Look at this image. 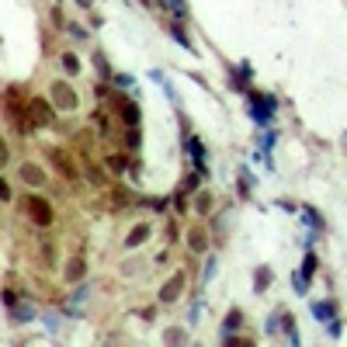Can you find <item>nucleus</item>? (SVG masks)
Listing matches in <instances>:
<instances>
[{
    "label": "nucleus",
    "instance_id": "obj_27",
    "mask_svg": "<svg viewBox=\"0 0 347 347\" xmlns=\"http://www.w3.org/2000/svg\"><path fill=\"white\" fill-rule=\"evenodd\" d=\"M94 63H97V70H101V77H108V63H104V56H97Z\"/></svg>",
    "mask_w": 347,
    "mask_h": 347
},
{
    "label": "nucleus",
    "instance_id": "obj_1",
    "mask_svg": "<svg viewBox=\"0 0 347 347\" xmlns=\"http://www.w3.org/2000/svg\"><path fill=\"white\" fill-rule=\"evenodd\" d=\"M28 215H32V222L42 226V229L52 226V208H49L46 198H38V194H35V198H28Z\"/></svg>",
    "mask_w": 347,
    "mask_h": 347
},
{
    "label": "nucleus",
    "instance_id": "obj_20",
    "mask_svg": "<svg viewBox=\"0 0 347 347\" xmlns=\"http://www.w3.org/2000/svg\"><path fill=\"white\" fill-rule=\"evenodd\" d=\"M285 333H288V340H292V344L299 340V333H295V319H292V316H285Z\"/></svg>",
    "mask_w": 347,
    "mask_h": 347
},
{
    "label": "nucleus",
    "instance_id": "obj_24",
    "mask_svg": "<svg viewBox=\"0 0 347 347\" xmlns=\"http://www.w3.org/2000/svg\"><path fill=\"white\" fill-rule=\"evenodd\" d=\"M0 202H11V188H7V181H0Z\"/></svg>",
    "mask_w": 347,
    "mask_h": 347
},
{
    "label": "nucleus",
    "instance_id": "obj_19",
    "mask_svg": "<svg viewBox=\"0 0 347 347\" xmlns=\"http://www.w3.org/2000/svg\"><path fill=\"white\" fill-rule=\"evenodd\" d=\"M163 4H167V7H170L174 14H177V17H184V14H188V7L181 4V0H163Z\"/></svg>",
    "mask_w": 347,
    "mask_h": 347
},
{
    "label": "nucleus",
    "instance_id": "obj_14",
    "mask_svg": "<svg viewBox=\"0 0 347 347\" xmlns=\"http://www.w3.org/2000/svg\"><path fill=\"white\" fill-rule=\"evenodd\" d=\"M240 323H243V316H240V309H233V313L226 316V333H233L236 327H240Z\"/></svg>",
    "mask_w": 347,
    "mask_h": 347
},
{
    "label": "nucleus",
    "instance_id": "obj_18",
    "mask_svg": "<svg viewBox=\"0 0 347 347\" xmlns=\"http://www.w3.org/2000/svg\"><path fill=\"white\" fill-rule=\"evenodd\" d=\"M313 268H316V253H306V264H302V278H306V281H309Z\"/></svg>",
    "mask_w": 347,
    "mask_h": 347
},
{
    "label": "nucleus",
    "instance_id": "obj_16",
    "mask_svg": "<svg viewBox=\"0 0 347 347\" xmlns=\"http://www.w3.org/2000/svg\"><path fill=\"white\" fill-rule=\"evenodd\" d=\"M170 35H174V38H177V42H181V46H184V49H194V46H191V38H188V35H184V32H181L177 25H170Z\"/></svg>",
    "mask_w": 347,
    "mask_h": 347
},
{
    "label": "nucleus",
    "instance_id": "obj_15",
    "mask_svg": "<svg viewBox=\"0 0 347 347\" xmlns=\"http://www.w3.org/2000/svg\"><path fill=\"white\" fill-rule=\"evenodd\" d=\"M268 281H271V271H268V268H257V292H264Z\"/></svg>",
    "mask_w": 347,
    "mask_h": 347
},
{
    "label": "nucleus",
    "instance_id": "obj_10",
    "mask_svg": "<svg viewBox=\"0 0 347 347\" xmlns=\"http://www.w3.org/2000/svg\"><path fill=\"white\" fill-rule=\"evenodd\" d=\"M52 160H56V167L63 170V177H70V181L77 177V170H73V163H70L66 157H63V153H52Z\"/></svg>",
    "mask_w": 347,
    "mask_h": 347
},
{
    "label": "nucleus",
    "instance_id": "obj_28",
    "mask_svg": "<svg viewBox=\"0 0 347 347\" xmlns=\"http://www.w3.org/2000/svg\"><path fill=\"white\" fill-rule=\"evenodd\" d=\"M14 316H17V319H32L35 313H32V309H14Z\"/></svg>",
    "mask_w": 347,
    "mask_h": 347
},
{
    "label": "nucleus",
    "instance_id": "obj_17",
    "mask_svg": "<svg viewBox=\"0 0 347 347\" xmlns=\"http://www.w3.org/2000/svg\"><path fill=\"white\" fill-rule=\"evenodd\" d=\"M108 170H111V174H122V170H125V157H108Z\"/></svg>",
    "mask_w": 347,
    "mask_h": 347
},
{
    "label": "nucleus",
    "instance_id": "obj_13",
    "mask_svg": "<svg viewBox=\"0 0 347 347\" xmlns=\"http://www.w3.org/2000/svg\"><path fill=\"white\" fill-rule=\"evenodd\" d=\"M188 149H191V157H194V167H202V157H205L202 142H198V139H191V142H188ZM202 170H205V167H202Z\"/></svg>",
    "mask_w": 347,
    "mask_h": 347
},
{
    "label": "nucleus",
    "instance_id": "obj_3",
    "mask_svg": "<svg viewBox=\"0 0 347 347\" xmlns=\"http://www.w3.org/2000/svg\"><path fill=\"white\" fill-rule=\"evenodd\" d=\"M250 108H253V118H257V122H268V115L274 111V97H260V94H250Z\"/></svg>",
    "mask_w": 347,
    "mask_h": 347
},
{
    "label": "nucleus",
    "instance_id": "obj_2",
    "mask_svg": "<svg viewBox=\"0 0 347 347\" xmlns=\"http://www.w3.org/2000/svg\"><path fill=\"white\" fill-rule=\"evenodd\" d=\"M52 101H56V108H63V111H73L77 108V94L70 91V83H52Z\"/></svg>",
    "mask_w": 347,
    "mask_h": 347
},
{
    "label": "nucleus",
    "instance_id": "obj_21",
    "mask_svg": "<svg viewBox=\"0 0 347 347\" xmlns=\"http://www.w3.org/2000/svg\"><path fill=\"white\" fill-rule=\"evenodd\" d=\"M167 340L170 344H184V330H167Z\"/></svg>",
    "mask_w": 347,
    "mask_h": 347
},
{
    "label": "nucleus",
    "instance_id": "obj_9",
    "mask_svg": "<svg viewBox=\"0 0 347 347\" xmlns=\"http://www.w3.org/2000/svg\"><path fill=\"white\" fill-rule=\"evenodd\" d=\"M83 278V257H73L66 264V281H80Z\"/></svg>",
    "mask_w": 347,
    "mask_h": 347
},
{
    "label": "nucleus",
    "instance_id": "obj_5",
    "mask_svg": "<svg viewBox=\"0 0 347 347\" xmlns=\"http://www.w3.org/2000/svg\"><path fill=\"white\" fill-rule=\"evenodd\" d=\"M52 122V111H49V101L35 97L32 101V125H49Z\"/></svg>",
    "mask_w": 347,
    "mask_h": 347
},
{
    "label": "nucleus",
    "instance_id": "obj_4",
    "mask_svg": "<svg viewBox=\"0 0 347 347\" xmlns=\"http://www.w3.org/2000/svg\"><path fill=\"white\" fill-rule=\"evenodd\" d=\"M115 104L122 108V122H125L128 128H136V125H139V104L125 101V97H115Z\"/></svg>",
    "mask_w": 347,
    "mask_h": 347
},
{
    "label": "nucleus",
    "instance_id": "obj_25",
    "mask_svg": "<svg viewBox=\"0 0 347 347\" xmlns=\"http://www.w3.org/2000/svg\"><path fill=\"white\" fill-rule=\"evenodd\" d=\"M212 208V198H208V194H202V198H198V212H208Z\"/></svg>",
    "mask_w": 347,
    "mask_h": 347
},
{
    "label": "nucleus",
    "instance_id": "obj_6",
    "mask_svg": "<svg viewBox=\"0 0 347 347\" xmlns=\"http://www.w3.org/2000/svg\"><path fill=\"white\" fill-rule=\"evenodd\" d=\"M184 278H188V274H174L167 285L160 288V302H174V299H177V295H181V288H184Z\"/></svg>",
    "mask_w": 347,
    "mask_h": 347
},
{
    "label": "nucleus",
    "instance_id": "obj_22",
    "mask_svg": "<svg viewBox=\"0 0 347 347\" xmlns=\"http://www.w3.org/2000/svg\"><path fill=\"white\" fill-rule=\"evenodd\" d=\"M125 146H128V149H136V146H139V132H136V128L125 136Z\"/></svg>",
    "mask_w": 347,
    "mask_h": 347
},
{
    "label": "nucleus",
    "instance_id": "obj_8",
    "mask_svg": "<svg viewBox=\"0 0 347 347\" xmlns=\"http://www.w3.org/2000/svg\"><path fill=\"white\" fill-rule=\"evenodd\" d=\"M21 177H25V184H35V188L46 184V174H42L35 163H25V167H21Z\"/></svg>",
    "mask_w": 347,
    "mask_h": 347
},
{
    "label": "nucleus",
    "instance_id": "obj_23",
    "mask_svg": "<svg viewBox=\"0 0 347 347\" xmlns=\"http://www.w3.org/2000/svg\"><path fill=\"white\" fill-rule=\"evenodd\" d=\"M333 309H330V302H319V306H316V316H323V319H327Z\"/></svg>",
    "mask_w": 347,
    "mask_h": 347
},
{
    "label": "nucleus",
    "instance_id": "obj_12",
    "mask_svg": "<svg viewBox=\"0 0 347 347\" xmlns=\"http://www.w3.org/2000/svg\"><path fill=\"white\" fill-rule=\"evenodd\" d=\"M63 70H66V73H80V59L73 52H63Z\"/></svg>",
    "mask_w": 347,
    "mask_h": 347
},
{
    "label": "nucleus",
    "instance_id": "obj_29",
    "mask_svg": "<svg viewBox=\"0 0 347 347\" xmlns=\"http://www.w3.org/2000/svg\"><path fill=\"white\" fill-rule=\"evenodd\" d=\"M77 4H83V7H87V4H91V0H77Z\"/></svg>",
    "mask_w": 347,
    "mask_h": 347
},
{
    "label": "nucleus",
    "instance_id": "obj_7",
    "mask_svg": "<svg viewBox=\"0 0 347 347\" xmlns=\"http://www.w3.org/2000/svg\"><path fill=\"white\" fill-rule=\"evenodd\" d=\"M188 247H191L194 253H202V250L208 247V236H205V229H198V226H194V229L188 233Z\"/></svg>",
    "mask_w": 347,
    "mask_h": 347
},
{
    "label": "nucleus",
    "instance_id": "obj_11",
    "mask_svg": "<svg viewBox=\"0 0 347 347\" xmlns=\"http://www.w3.org/2000/svg\"><path fill=\"white\" fill-rule=\"evenodd\" d=\"M149 236V226H136L132 233H128V240H125V247H139L142 240Z\"/></svg>",
    "mask_w": 347,
    "mask_h": 347
},
{
    "label": "nucleus",
    "instance_id": "obj_26",
    "mask_svg": "<svg viewBox=\"0 0 347 347\" xmlns=\"http://www.w3.org/2000/svg\"><path fill=\"white\" fill-rule=\"evenodd\" d=\"M4 163H7V142L0 139V167H4Z\"/></svg>",
    "mask_w": 347,
    "mask_h": 347
}]
</instances>
